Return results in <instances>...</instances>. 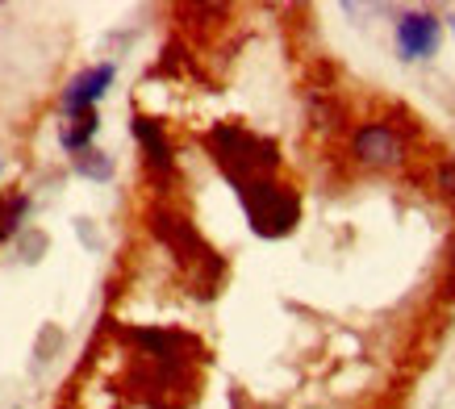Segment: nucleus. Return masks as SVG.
<instances>
[{
  "mask_svg": "<svg viewBox=\"0 0 455 409\" xmlns=\"http://www.w3.org/2000/svg\"><path fill=\"white\" fill-rule=\"evenodd\" d=\"M439 188L455 201V159H451V164H443V167H439Z\"/></svg>",
  "mask_w": 455,
  "mask_h": 409,
  "instance_id": "10",
  "label": "nucleus"
},
{
  "mask_svg": "<svg viewBox=\"0 0 455 409\" xmlns=\"http://www.w3.org/2000/svg\"><path fill=\"white\" fill-rule=\"evenodd\" d=\"M443 42V26L435 13H405L397 21V51L401 59H430Z\"/></svg>",
  "mask_w": 455,
  "mask_h": 409,
  "instance_id": "4",
  "label": "nucleus"
},
{
  "mask_svg": "<svg viewBox=\"0 0 455 409\" xmlns=\"http://www.w3.org/2000/svg\"><path fill=\"white\" fill-rule=\"evenodd\" d=\"M97 109L92 113H80V117H71L68 125H63V134H59V142H63V150H71V155H80V150H88V142H92V134H97Z\"/></svg>",
  "mask_w": 455,
  "mask_h": 409,
  "instance_id": "7",
  "label": "nucleus"
},
{
  "mask_svg": "<svg viewBox=\"0 0 455 409\" xmlns=\"http://www.w3.org/2000/svg\"><path fill=\"white\" fill-rule=\"evenodd\" d=\"M209 150H213V164L226 172V180L235 188H243L251 180H272V172L280 167L276 142L251 134L247 125H213L209 130Z\"/></svg>",
  "mask_w": 455,
  "mask_h": 409,
  "instance_id": "1",
  "label": "nucleus"
},
{
  "mask_svg": "<svg viewBox=\"0 0 455 409\" xmlns=\"http://www.w3.org/2000/svg\"><path fill=\"white\" fill-rule=\"evenodd\" d=\"M113 76H117V68H113V63H100V68L80 71V76L68 84V92H63V113H68V117L92 113V105H97L100 96L109 92Z\"/></svg>",
  "mask_w": 455,
  "mask_h": 409,
  "instance_id": "5",
  "label": "nucleus"
},
{
  "mask_svg": "<svg viewBox=\"0 0 455 409\" xmlns=\"http://www.w3.org/2000/svg\"><path fill=\"white\" fill-rule=\"evenodd\" d=\"M26 209H29V201H26V196H17V201L9 204V213L0 218V238H9V234L17 230V221H21V213H26Z\"/></svg>",
  "mask_w": 455,
  "mask_h": 409,
  "instance_id": "9",
  "label": "nucleus"
},
{
  "mask_svg": "<svg viewBox=\"0 0 455 409\" xmlns=\"http://www.w3.org/2000/svg\"><path fill=\"white\" fill-rule=\"evenodd\" d=\"M451 263H455V260H451Z\"/></svg>",
  "mask_w": 455,
  "mask_h": 409,
  "instance_id": "11",
  "label": "nucleus"
},
{
  "mask_svg": "<svg viewBox=\"0 0 455 409\" xmlns=\"http://www.w3.org/2000/svg\"><path fill=\"white\" fill-rule=\"evenodd\" d=\"M134 138H139V147L147 150V164H151L155 176H172V172H176L172 142H167L164 125L155 122V117H142V113H134Z\"/></svg>",
  "mask_w": 455,
  "mask_h": 409,
  "instance_id": "6",
  "label": "nucleus"
},
{
  "mask_svg": "<svg viewBox=\"0 0 455 409\" xmlns=\"http://www.w3.org/2000/svg\"><path fill=\"white\" fill-rule=\"evenodd\" d=\"M71 167L80 172V176H88V180H109L113 176V159L109 155H100V150H80L76 159H71Z\"/></svg>",
  "mask_w": 455,
  "mask_h": 409,
  "instance_id": "8",
  "label": "nucleus"
},
{
  "mask_svg": "<svg viewBox=\"0 0 455 409\" xmlns=\"http://www.w3.org/2000/svg\"><path fill=\"white\" fill-rule=\"evenodd\" d=\"M359 167H372V172H393L405 164V134L393 122H363L351 138Z\"/></svg>",
  "mask_w": 455,
  "mask_h": 409,
  "instance_id": "3",
  "label": "nucleus"
},
{
  "mask_svg": "<svg viewBox=\"0 0 455 409\" xmlns=\"http://www.w3.org/2000/svg\"><path fill=\"white\" fill-rule=\"evenodd\" d=\"M235 192H238V201H243V209H247L251 230L259 234V238H284V234L297 230V221H301V196L289 184H280V180H251V184H243Z\"/></svg>",
  "mask_w": 455,
  "mask_h": 409,
  "instance_id": "2",
  "label": "nucleus"
}]
</instances>
